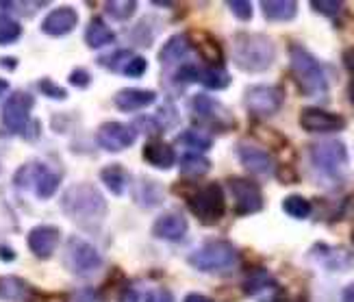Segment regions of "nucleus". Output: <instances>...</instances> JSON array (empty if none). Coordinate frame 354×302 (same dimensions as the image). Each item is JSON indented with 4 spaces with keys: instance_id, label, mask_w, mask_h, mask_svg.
Returning <instances> with one entry per match:
<instances>
[{
    "instance_id": "1",
    "label": "nucleus",
    "mask_w": 354,
    "mask_h": 302,
    "mask_svg": "<svg viewBox=\"0 0 354 302\" xmlns=\"http://www.w3.org/2000/svg\"><path fill=\"white\" fill-rule=\"evenodd\" d=\"M61 211L83 229H98L106 218V200L104 196L89 183H79L66 189L61 198Z\"/></svg>"
},
{
    "instance_id": "2",
    "label": "nucleus",
    "mask_w": 354,
    "mask_h": 302,
    "mask_svg": "<svg viewBox=\"0 0 354 302\" xmlns=\"http://www.w3.org/2000/svg\"><path fill=\"white\" fill-rule=\"evenodd\" d=\"M233 59L243 72H266L276 59L274 41L263 33H237L233 37Z\"/></svg>"
},
{
    "instance_id": "3",
    "label": "nucleus",
    "mask_w": 354,
    "mask_h": 302,
    "mask_svg": "<svg viewBox=\"0 0 354 302\" xmlns=\"http://www.w3.org/2000/svg\"><path fill=\"white\" fill-rule=\"evenodd\" d=\"M289 64L291 72H294L296 83L300 92L306 96H322L328 92V79L324 74V68L317 59L302 48L300 44H291L289 46Z\"/></svg>"
},
{
    "instance_id": "4",
    "label": "nucleus",
    "mask_w": 354,
    "mask_h": 302,
    "mask_svg": "<svg viewBox=\"0 0 354 302\" xmlns=\"http://www.w3.org/2000/svg\"><path fill=\"white\" fill-rule=\"evenodd\" d=\"M237 263V248L230 241H211L189 254V265L200 272H226Z\"/></svg>"
},
{
    "instance_id": "5",
    "label": "nucleus",
    "mask_w": 354,
    "mask_h": 302,
    "mask_svg": "<svg viewBox=\"0 0 354 302\" xmlns=\"http://www.w3.org/2000/svg\"><path fill=\"white\" fill-rule=\"evenodd\" d=\"M311 161L319 174L328 178H339L342 172L348 168V150L339 140L319 142L311 146Z\"/></svg>"
},
{
    "instance_id": "6",
    "label": "nucleus",
    "mask_w": 354,
    "mask_h": 302,
    "mask_svg": "<svg viewBox=\"0 0 354 302\" xmlns=\"http://www.w3.org/2000/svg\"><path fill=\"white\" fill-rule=\"evenodd\" d=\"M189 209L203 224H215L218 220H222L226 202L220 183H209L200 187L194 196H189Z\"/></svg>"
},
{
    "instance_id": "7",
    "label": "nucleus",
    "mask_w": 354,
    "mask_h": 302,
    "mask_svg": "<svg viewBox=\"0 0 354 302\" xmlns=\"http://www.w3.org/2000/svg\"><path fill=\"white\" fill-rule=\"evenodd\" d=\"M15 183H18V187H33L35 189V196L41 200H48L55 196L59 183H61V176L53 170L46 168L44 163H26L24 168L15 174Z\"/></svg>"
},
{
    "instance_id": "8",
    "label": "nucleus",
    "mask_w": 354,
    "mask_h": 302,
    "mask_svg": "<svg viewBox=\"0 0 354 302\" xmlns=\"http://www.w3.org/2000/svg\"><path fill=\"white\" fill-rule=\"evenodd\" d=\"M285 94L276 85H252L245 89L243 102L254 117H270L283 107Z\"/></svg>"
},
{
    "instance_id": "9",
    "label": "nucleus",
    "mask_w": 354,
    "mask_h": 302,
    "mask_svg": "<svg viewBox=\"0 0 354 302\" xmlns=\"http://www.w3.org/2000/svg\"><path fill=\"white\" fill-rule=\"evenodd\" d=\"M194 113L203 120V124H207L209 129H215L220 133L233 131L235 129V117L230 113L222 102H218L215 98L207 96V94H198L194 96Z\"/></svg>"
},
{
    "instance_id": "10",
    "label": "nucleus",
    "mask_w": 354,
    "mask_h": 302,
    "mask_svg": "<svg viewBox=\"0 0 354 302\" xmlns=\"http://www.w3.org/2000/svg\"><path fill=\"white\" fill-rule=\"evenodd\" d=\"M228 189L233 194L237 216H252L263 209V194H261V187L254 183V180L241 178V176H230Z\"/></svg>"
},
{
    "instance_id": "11",
    "label": "nucleus",
    "mask_w": 354,
    "mask_h": 302,
    "mask_svg": "<svg viewBox=\"0 0 354 302\" xmlns=\"http://www.w3.org/2000/svg\"><path fill=\"white\" fill-rule=\"evenodd\" d=\"M66 265L70 272H74V274L87 276V274H94V272L102 265V259H100L98 250L91 244L72 237L66 246Z\"/></svg>"
},
{
    "instance_id": "12",
    "label": "nucleus",
    "mask_w": 354,
    "mask_h": 302,
    "mask_svg": "<svg viewBox=\"0 0 354 302\" xmlns=\"http://www.w3.org/2000/svg\"><path fill=\"white\" fill-rule=\"evenodd\" d=\"M33 96L26 94V92H13L5 107H3V113H0V117H3V124L7 131L11 133H24L26 126H28V120H30V109H33Z\"/></svg>"
},
{
    "instance_id": "13",
    "label": "nucleus",
    "mask_w": 354,
    "mask_h": 302,
    "mask_svg": "<svg viewBox=\"0 0 354 302\" xmlns=\"http://www.w3.org/2000/svg\"><path fill=\"white\" fill-rule=\"evenodd\" d=\"M309 256L319 267H324L326 272H335V274H342V272H348L354 267V254L344 246L315 244Z\"/></svg>"
},
{
    "instance_id": "14",
    "label": "nucleus",
    "mask_w": 354,
    "mask_h": 302,
    "mask_svg": "<svg viewBox=\"0 0 354 302\" xmlns=\"http://www.w3.org/2000/svg\"><path fill=\"white\" fill-rule=\"evenodd\" d=\"M135 129L127 126L122 122H104L98 133H96V142L109 153H122L135 144Z\"/></svg>"
},
{
    "instance_id": "15",
    "label": "nucleus",
    "mask_w": 354,
    "mask_h": 302,
    "mask_svg": "<svg viewBox=\"0 0 354 302\" xmlns=\"http://www.w3.org/2000/svg\"><path fill=\"white\" fill-rule=\"evenodd\" d=\"M300 126L306 133H337L346 129V120L319 107H304L300 111Z\"/></svg>"
},
{
    "instance_id": "16",
    "label": "nucleus",
    "mask_w": 354,
    "mask_h": 302,
    "mask_svg": "<svg viewBox=\"0 0 354 302\" xmlns=\"http://www.w3.org/2000/svg\"><path fill=\"white\" fill-rule=\"evenodd\" d=\"M243 292L257 298L259 302H285V294L281 290V285L276 283L266 270H259L254 274H250L248 281L243 283Z\"/></svg>"
},
{
    "instance_id": "17",
    "label": "nucleus",
    "mask_w": 354,
    "mask_h": 302,
    "mask_svg": "<svg viewBox=\"0 0 354 302\" xmlns=\"http://www.w3.org/2000/svg\"><path fill=\"white\" fill-rule=\"evenodd\" d=\"M235 153L241 161V165L248 172L257 174V176H270L272 170H274V161L270 157L268 150L259 148L254 144H248V142H241L235 146Z\"/></svg>"
},
{
    "instance_id": "18",
    "label": "nucleus",
    "mask_w": 354,
    "mask_h": 302,
    "mask_svg": "<svg viewBox=\"0 0 354 302\" xmlns=\"http://www.w3.org/2000/svg\"><path fill=\"white\" fill-rule=\"evenodd\" d=\"M59 239H61V233L57 226H48V224H41V226H35L33 231L28 233V248L33 252L37 259H50L55 254L57 246H59Z\"/></svg>"
},
{
    "instance_id": "19",
    "label": "nucleus",
    "mask_w": 354,
    "mask_h": 302,
    "mask_svg": "<svg viewBox=\"0 0 354 302\" xmlns=\"http://www.w3.org/2000/svg\"><path fill=\"white\" fill-rule=\"evenodd\" d=\"M76 24H79V16L72 7H59L55 11H50L48 16L44 18L41 22V31L46 35H53V37H64L68 33H72Z\"/></svg>"
},
{
    "instance_id": "20",
    "label": "nucleus",
    "mask_w": 354,
    "mask_h": 302,
    "mask_svg": "<svg viewBox=\"0 0 354 302\" xmlns=\"http://www.w3.org/2000/svg\"><path fill=\"white\" fill-rule=\"evenodd\" d=\"M155 100H157V92H152V89H135V87L120 89V92L113 96V102L120 111L144 109V107H150Z\"/></svg>"
},
{
    "instance_id": "21",
    "label": "nucleus",
    "mask_w": 354,
    "mask_h": 302,
    "mask_svg": "<svg viewBox=\"0 0 354 302\" xmlns=\"http://www.w3.org/2000/svg\"><path fill=\"white\" fill-rule=\"evenodd\" d=\"M187 233V220L180 214H163L152 224V235L165 241H180Z\"/></svg>"
},
{
    "instance_id": "22",
    "label": "nucleus",
    "mask_w": 354,
    "mask_h": 302,
    "mask_svg": "<svg viewBox=\"0 0 354 302\" xmlns=\"http://www.w3.org/2000/svg\"><path fill=\"white\" fill-rule=\"evenodd\" d=\"M144 159L157 170H170L176 161V153L170 144H165L161 140H150L144 146Z\"/></svg>"
},
{
    "instance_id": "23",
    "label": "nucleus",
    "mask_w": 354,
    "mask_h": 302,
    "mask_svg": "<svg viewBox=\"0 0 354 302\" xmlns=\"http://www.w3.org/2000/svg\"><path fill=\"white\" fill-rule=\"evenodd\" d=\"M263 16L272 22H289L298 16V3L294 0H263Z\"/></svg>"
},
{
    "instance_id": "24",
    "label": "nucleus",
    "mask_w": 354,
    "mask_h": 302,
    "mask_svg": "<svg viewBox=\"0 0 354 302\" xmlns=\"http://www.w3.org/2000/svg\"><path fill=\"white\" fill-rule=\"evenodd\" d=\"M33 292L28 283H24L18 276H3L0 279V298L9 302H28Z\"/></svg>"
},
{
    "instance_id": "25",
    "label": "nucleus",
    "mask_w": 354,
    "mask_h": 302,
    "mask_svg": "<svg viewBox=\"0 0 354 302\" xmlns=\"http://www.w3.org/2000/svg\"><path fill=\"white\" fill-rule=\"evenodd\" d=\"M85 41L89 48H102V46H109V44L115 41V33L106 26L102 20H91L87 31H85Z\"/></svg>"
},
{
    "instance_id": "26",
    "label": "nucleus",
    "mask_w": 354,
    "mask_h": 302,
    "mask_svg": "<svg viewBox=\"0 0 354 302\" xmlns=\"http://www.w3.org/2000/svg\"><path fill=\"white\" fill-rule=\"evenodd\" d=\"M100 178L115 196L124 194L129 183H131V176H129V172L124 168H122V165H106V168L100 172Z\"/></svg>"
},
{
    "instance_id": "27",
    "label": "nucleus",
    "mask_w": 354,
    "mask_h": 302,
    "mask_svg": "<svg viewBox=\"0 0 354 302\" xmlns=\"http://www.w3.org/2000/svg\"><path fill=\"white\" fill-rule=\"evenodd\" d=\"M189 53V37H185V35H174L167 39V44L163 46V50L159 53V59H161V64H176L180 62V59Z\"/></svg>"
},
{
    "instance_id": "28",
    "label": "nucleus",
    "mask_w": 354,
    "mask_h": 302,
    "mask_svg": "<svg viewBox=\"0 0 354 302\" xmlns=\"http://www.w3.org/2000/svg\"><path fill=\"white\" fill-rule=\"evenodd\" d=\"M211 170V161L203 153H187L180 159V172L183 176H205Z\"/></svg>"
},
{
    "instance_id": "29",
    "label": "nucleus",
    "mask_w": 354,
    "mask_h": 302,
    "mask_svg": "<svg viewBox=\"0 0 354 302\" xmlns=\"http://www.w3.org/2000/svg\"><path fill=\"white\" fill-rule=\"evenodd\" d=\"M200 41L196 44L200 55H203V59L207 64H211L213 68H220V64L224 62V55H222V46L218 41H215L209 33H203V35H198Z\"/></svg>"
},
{
    "instance_id": "30",
    "label": "nucleus",
    "mask_w": 354,
    "mask_h": 302,
    "mask_svg": "<svg viewBox=\"0 0 354 302\" xmlns=\"http://www.w3.org/2000/svg\"><path fill=\"white\" fill-rule=\"evenodd\" d=\"M283 211L287 216L296 218V220H306L311 216V202L304 198V196L298 194H291L283 200Z\"/></svg>"
},
{
    "instance_id": "31",
    "label": "nucleus",
    "mask_w": 354,
    "mask_h": 302,
    "mask_svg": "<svg viewBox=\"0 0 354 302\" xmlns=\"http://www.w3.org/2000/svg\"><path fill=\"white\" fill-rule=\"evenodd\" d=\"M198 81L207 89H226L230 85V74L224 68H207L200 72Z\"/></svg>"
},
{
    "instance_id": "32",
    "label": "nucleus",
    "mask_w": 354,
    "mask_h": 302,
    "mask_svg": "<svg viewBox=\"0 0 354 302\" xmlns=\"http://www.w3.org/2000/svg\"><path fill=\"white\" fill-rule=\"evenodd\" d=\"M178 142L185 144L187 148H192V150H209L213 146V140L209 138V135L200 133V131H185V133H180Z\"/></svg>"
},
{
    "instance_id": "33",
    "label": "nucleus",
    "mask_w": 354,
    "mask_h": 302,
    "mask_svg": "<svg viewBox=\"0 0 354 302\" xmlns=\"http://www.w3.org/2000/svg\"><path fill=\"white\" fill-rule=\"evenodd\" d=\"M104 9L115 20H129L137 9V3H133V0H115V3H104Z\"/></svg>"
},
{
    "instance_id": "34",
    "label": "nucleus",
    "mask_w": 354,
    "mask_h": 302,
    "mask_svg": "<svg viewBox=\"0 0 354 302\" xmlns=\"http://www.w3.org/2000/svg\"><path fill=\"white\" fill-rule=\"evenodd\" d=\"M133 57H135V55H133L131 50H118V53H113V55H109V57L100 59V64H102L104 68L113 70V72H124V68L129 66V62H131Z\"/></svg>"
},
{
    "instance_id": "35",
    "label": "nucleus",
    "mask_w": 354,
    "mask_h": 302,
    "mask_svg": "<svg viewBox=\"0 0 354 302\" xmlns=\"http://www.w3.org/2000/svg\"><path fill=\"white\" fill-rule=\"evenodd\" d=\"M20 33H22V26L15 22V20H11V18H0V44H11V41H15L20 37Z\"/></svg>"
},
{
    "instance_id": "36",
    "label": "nucleus",
    "mask_w": 354,
    "mask_h": 302,
    "mask_svg": "<svg viewBox=\"0 0 354 302\" xmlns=\"http://www.w3.org/2000/svg\"><path fill=\"white\" fill-rule=\"evenodd\" d=\"M311 9L322 13V16H326V18H337L342 13L344 5L337 3V0H313Z\"/></svg>"
},
{
    "instance_id": "37",
    "label": "nucleus",
    "mask_w": 354,
    "mask_h": 302,
    "mask_svg": "<svg viewBox=\"0 0 354 302\" xmlns=\"http://www.w3.org/2000/svg\"><path fill=\"white\" fill-rule=\"evenodd\" d=\"M228 9L233 11V16L237 20H243V22L252 20V5L248 3V0H230Z\"/></svg>"
},
{
    "instance_id": "38",
    "label": "nucleus",
    "mask_w": 354,
    "mask_h": 302,
    "mask_svg": "<svg viewBox=\"0 0 354 302\" xmlns=\"http://www.w3.org/2000/svg\"><path fill=\"white\" fill-rule=\"evenodd\" d=\"M39 92L41 94H46L48 98H53V100H66L68 98V92L64 87H59L57 83H53L50 79H41L39 81Z\"/></svg>"
},
{
    "instance_id": "39",
    "label": "nucleus",
    "mask_w": 354,
    "mask_h": 302,
    "mask_svg": "<svg viewBox=\"0 0 354 302\" xmlns=\"http://www.w3.org/2000/svg\"><path fill=\"white\" fill-rule=\"evenodd\" d=\"M146 68H148V62L144 57H133L129 62V66L124 68V74H127V77H133V79H140L142 74L146 72Z\"/></svg>"
},
{
    "instance_id": "40",
    "label": "nucleus",
    "mask_w": 354,
    "mask_h": 302,
    "mask_svg": "<svg viewBox=\"0 0 354 302\" xmlns=\"http://www.w3.org/2000/svg\"><path fill=\"white\" fill-rule=\"evenodd\" d=\"M198 79H200V72H198L196 66H185L176 74V81L178 83H185V85H187V83H196Z\"/></svg>"
},
{
    "instance_id": "41",
    "label": "nucleus",
    "mask_w": 354,
    "mask_h": 302,
    "mask_svg": "<svg viewBox=\"0 0 354 302\" xmlns=\"http://www.w3.org/2000/svg\"><path fill=\"white\" fill-rule=\"evenodd\" d=\"M89 81H91V77H89V72H87L85 68H76V70L70 74V83H72L74 87H87Z\"/></svg>"
},
{
    "instance_id": "42",
    "label": "nucleus",
    "mask_w": 354,
    "mask_h": 302,
    "mask_svg": "<svg viewBox=\"0 0 354 302\" xmlns=\"http://www.w3.org/2000/svg\"><path fill=\"white\" fill-rule=\"evenodd\" d=\"M146 302H174V296L167 290H152L146 296Z\"/></svg>"
},
{
    "instance_id": "43",
    "label": "nucleus",
    "mask_w": 354,
    "mask_h": 302,
    "mask_svg": "<svg viewBox=\"0 0 354 302\" xmlns=\"http://www.w3.org/2000/svg\"><path fill=\"white\" fill-rule=\"evenodd\" d=\"M120 302H137V290L135 287H124L120 294Z\"/></svg>"
},
{
    "instance_id": "44",
    "label": "nucleus",
    "mask_w": 354,
    "mask_h": 302,
    "mask_svg": "<svg viewBox=\"0 0 354 302\" xmlns=\"http://www.w3.org/2000/svg\"><path fill=\"white\" fill-rule=\"evenodd\" d=\"M279 178L283 180V183H294V180H298V176L291 172L289 168H281L279 170Z\"/></svg>"
},
{
    "instance_id": "45",
    "label": "nucleus",
    "mask_w": 354,
    "mask_h": 302,
    "mask_svg": "<svg viewBox=\"0 0 354 302\" xmlns=\"http://www.w3.org/2000/svg\"><path fill=\"white\" fill-rule=\"evenodd\" d=\"M344 64H346V68L354 74V46L348 48V50L344 53Z\"/></svg>"
},
{
    "instance_id": "46",
    "label": "nucleus",
    "mask_w": 354,
    "mask_h": 302,
    "mask_svg": "<svg viewBox=\"0 0 354 302\" xmlns=\"http://www.w3.org/2000/svg\"><path fill=\"white\" fill-rule=\"evenodd\" d=\"M0 259L3 261H13L15 259V252L7 246H0Z\"/></svg>"
},
{
    "instance_id": "47",
    "label": "nucleus",
    "mask_w": 354,
    "mask_h": 302,
    "mask_svg": "<svg viewBox=\"0 0 354 302\" xmlns=\"http://www.w3.org/2000/svg\"><path fill=\"white\" fill-rule=\"evenodd\" d=\"M342 302H354V283H350L344 294H342Z\"/></svg>"
},
{
    "instance_id": "48",
    "label": "nucleus",
    "mask_w": 354,
    "mask_h": 302,
    "mask_svg": "<svg viewBox=\"0 0 354 302\" xmlns=\"http://www.w3.org/2000/svg\"><path fill=\"white\" fill-rule=\"evenodd\" d=\"M185 302H213L209 296H203V294H189L185 298Z\"/></svg>"
},
{
    "instance_id": "49",
    "label": "nucleus",
    "mask_w": 354,
    "mask_h": 302,
    "mask_svg": "<svg viewBox=\"0 0 354 302\" xmlns=\"http://www.w3.org/2000/svg\"><path fill=\"white\" fill-rule=\"evenodd\" d=\"M15 64H18V62H15L13 57H3V59H0V66L7 68V70H15Z\"/></svg>"
},
{
    "instance_id": "50",
    "label": "nucleus",
    "mask_w": 354,
    "mask_h": 302,
    "mask_svg": "<svg viewBox=\"0 0 354 302\" xmlns=\"http://www.w3.org/2000/svg\"><path fill=\"white\" fill-rule=\"evenodd\" d=\"M7 92H9V83L5 79H0V98H3Z\"/></svg>"
},
{
    "instance_id": "51",
    "label": "nucleus",
    "mask_w": 354,
    "mask_h": 302,
    "mask_svg": "<svg viewBox=\"0 0 354 302\" xmlns=\"http://www.w3.org/2000/svg\"><path fill=\"white\" fill-rule=\"evenodd\" d=\"M350 98H352V104H354V81H352V85H350Z\"/></svg>"
},
{
    "instance_id": "52",
    "label": "nucleus",
    "mask_w": 354,
    "mask_h": 302,
    "mask_svg": "<svg viewBox=\"0 0 354 302\" xmlns=\"http://www.w3.org/2000/svg\"><path fill=\"white\" fill-rule=\"evenodd\" d=\"M352 241H354V233H352Z\"/></svg>"
}]
</instances>
